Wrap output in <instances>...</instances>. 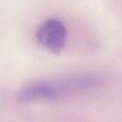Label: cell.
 Here are the masks:
<instances>
[{
    "label": "cell",
    "mask_w": 122,
    "mask_h": 122,
    "mask_svg": "<svg viewBox=\"0 0 122 122\" xmlns=\"http://www.w3.org/2000/svg\"><path fill=\"white\" fill-rule=\"evenodd\" d=\"M36 37L41 46L52 54H58L66 44V28L60 20L54 18L48 19L39 26Z\"/></svg>",
    "instance_id": "6da1fadb"
},
{
    "label": "cell",
    "mask_w": 122,
    "mask_h": 122,
    "mask_svg": "<svg viewBox=\"0 0 122 122\" xmlns=\"http://www.w3.org/2000/svg\"><path fill=\"white\" fill-rule=\"evenodd\" d=\"M60 97L61 94L57 85L44 82L30 84L24 87L19 93V99L21 101L55 99Z\"/></svg>",
    "instance_id": "7a4b0ae2"
}]
</instances>
